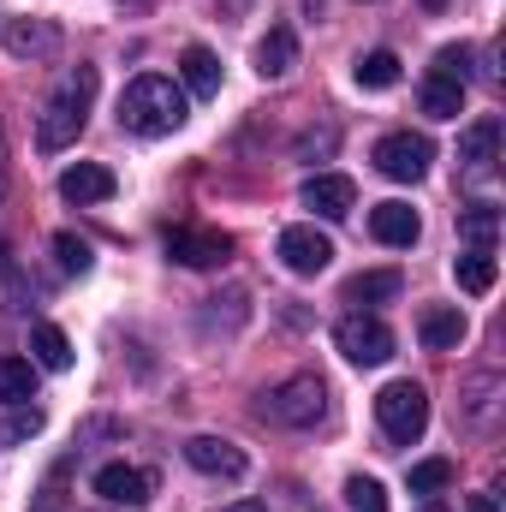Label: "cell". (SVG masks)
<instances>
[{
    "label": "cell",
    "instance_id": "277c9868",
    "mask_svg": "<svg viewBox=\"0 0 506 512\" xmlns=\"http://www.w3.org/2000/svg\"><path fill=\"white\" fill-rule=\"evenodd\" d=\"M376 423L387 441H399V447H411L423 429H429V393L417 382H387L376 393Z\"/></svg>",
    "mask_w": 506,
    "mask_h": 512
},
{
    "label": "cell",
    "instance_id": "ffe728a7",
    "mask_svg": "<svg viewBox=\"0 0 506 512\" xmlns=\"http://www.w3.org/2000/svg\"><path fill=\"white\" fill-rule=\"evenodd\" d=\"M399 286H405V280H399V268L352 274V280H346V304H358V310H364V304H387V298H399Z\"/></svg>",
    "mask_w": 506,
    "mask_h": 512
},
{
    "label": "cell",
    "instance_id": "d6a6232c",
    "mask_svg": "<svg viewBox=\"0 0 506 512\" xmlns=\"http://www.w3.org/2000/svg\"><path fill=\"white\" fill-rule=\"evenodd\" d=\"M0 191H6V131H0Z\"/></svg>",
    "mask_w": 506,
    "mask_h": 512
},
{
    "label": "cell",
    "instance_id": "ba28073f",
    "mask_svg": "<svg viewBox=\"0 0 506 512\" xmlns=\"http://www.w3.org/2000/svg\"><path fill=\"white\" fill-rule=\"evenodd\" d=\"M495 161H501V120L483 114L477 126L459 137V173H465L471 185H483V179H495Z\"/></svg>",
    "mask_w": 506,
    "mask_h": 512
},
{
    "label": "cell",
    "instance_id": "44dd1931",
    "mask_svg": "<svg viewBox=\"0 0 506 512\" xmlns=\"http://www.w3.org/2000/svg\"><path fill=\"white\" fill-rule=\"evenodd\" d=\"M459 239H465L471 251H495V239H501V209H495V203H471V209L459 215Z\"/></svg>",
    "mask_w": 506,
    "mask_h": 512
},
{
    "label": "cell",
    "instance_id": "3957f363",
    "mask_svg": "<svg viewBox=\"0 0 506 512\" xmlns=\"http://www.w3.org/2000/svg\"><path fill=\"white\" fill-rule=\"evenodd\" d=\"M256 411L280 429H316L328 417V387H322V376H286V382H274L262 393Z\"/></svg>",
    "mask_w": 506,
    "mask_h": 512
},
{
    "label": "cell",
    "instance_id": "cb8c5ba5",
    "mask_svg": "<svg viewBox=\"0 0 506 512\" xmlns=\"http://www.w3.org/2000/svg\"><path fill=\"white\" fill-rule=\"evenodd\" d=\"M453 274H459V286H465V292H489L501 268H495V251H465L459 262H453Z\"/></svg>",
    "mask_w": 506,
    "mask_h": 512
},
{
    "label": "cell",
    "instance_id": "5b68a950",
    "mask_svg": "<svg viewBox=\"0 0 506 512\" xmlns=\"http://www.w3.org/2000/svg\"><path fill=\"white\" fill-rule=\"evenodd\" d=\"M334 346H340V358L346 364H387L393 358V328L381 322V316H370V310H352L340 328H334Z\"/></svg>",
    "mask_w": 506,
    "mask_h": 512
},
{
    "label": "cell",
    "instance_id": "4dcf8cb0",
    "mask_svg": "<svg viewBox=\"0 0 506 512\" xmlns=\"http://www.w3.org/2000/svg\"><path fill=\"white\" fill-rule=\"evenodd\" d=\"M471 512H501V507H495V495H471Z\"/></svg>",
    "mask_w": 506,
    "mask_h": 512
},
{
    "label": "cell",
    "instance_id": "30bf717a",
    "mask_svg": "<svg viewBox=\"0 0 506 512\" xmlns=\"http://www.w3.org/2000/svg\"><path fill=\"white\" fill-rule=\"evenodd\" d=\"M304 209H316L322 221H346L358 209V185L346 173H316V179H304Z\"/></svg>",
    "mask_w": 506,
    "mask_h": 512
},
{
    "label": "cell",
    "instance_id": "7c38bea8",
    "mask_svg": "<svg viewBox=\"0 0 506 512\" xmlns=\"http://www.w3.org/2000/svg\"><path fill=\"white\" fill-rule=\"evenodd\" d=\"M185 459H191V471H203V477H245V447H233V441H221V435H191V441H185Z\"/></svg>",
    "mask_w": 506,
    "mask_h": 512
},
{
    "label": "cell",
    "instance_id": "836d02e7",
    "mask_svg": "<svg viewBox=\"0 0 506 512\" xmlns=\"http://www.w3.org/2000/svg\"><path fill=\"white\" fill-rule=\"evenodd\" d=\"M6 268H12V262H6V239H0V274H6Z\"/></svg>",
    "mask_w": 506,
    "mask_h": 512
},
{
    "label": "cell",
    "instance_id": "e575fe53",
    "mask_svg": "<svg viewBox=\"0 0 506 512\" xmlns=\"http://www.w3.org/2000/svg\"><path fill=\"white\" fill-rule=\"evenodd\" d=\"M423 6H429V12H441V6H447V0H423Z\"/></svg>",
    "mask_w": 506,
    "mask_h": 512
},
{
    "label": "cell",
    "instance_id": "603a6c76",
    "mask_svg": "<svg viewBox=\"0 0 506 512\" xmlns=\"http://www.w3.org/2000/svg\"><path fill=\"white\" fill-rule=\"evenodd\" d=\"M30 399H36V364L0 358V405H30Z\"/></svg>",
    "mask_w": 506,
    "mask_h": 512
},
{
    "label": "cell",
    "instance_id": "9a60e30c",
    "mask_svg": "<svg viewBox=\"0 0 506 512\" xmlns=\"http://www.w3.org/2000/svg\"><path fill=\"white\" fill-rule=\"evenodd\" d=\"M60 48V30L48 24V18H12L6 24V54L12 60H42V54H54Z\"/></svg>",
    "mask_w": 506,
    "mask_h": 512
},
{
    "label": "cell",
    "instance_id": "484cf974",
    "mask_svg": "<svg viewBox=\"0 0 506 512\" xmlns=\"http://www.w3.org/2000/svg\"><path fill=\"white\" fill-rule=\"evenodd\" d=\"M453 483V465L447 459H423V465H411V495H441Z\"/></svg>",
    "mask_w": 506,
    "mask_h": 512
},
{
    "label": "cell",
    "instance_id": "52a82bcc",
    "mask_svg": "<svg viewBox=\"0 0 506 512\" xmlns=\"http://www.w3.org/2000/svg\"><path fill=\"white\" fill-rule=\"evenodd\" d=\"M167 256L185 262V268H221L233 256V239L221 227H173L167 233Z\"/></svg>",
    "mask_w": 506,
    "mask_h": 512
},
{
    "label": "cell",
    "instance_id": "d4e9b609",
    "mask_svg": "<svg viewBox=\"0 0 506 512\" xmlns=\"http://www.w3.org/2000/svg\"><path fill=\"white\" fill-rule=\"evenodd\" d=\"M352 72H358V84H364V90H393V84H399V54L376 48V54H364Z\"/></svg>",
    "mask_w": 506,
    "mask_h": 512
},
{
    "label": "cell",
    "instance_id": "2e32d148",
    "mask_svg": "<svg viewBox=\"0 0 506 512\" xmlns=\"http://www.w3.org/2000/svg\"><path fill=\"white\" fill-rule=\"evenodd\" d=\"M370 233H376L381 245H393V251H411L417 233H423V221H417V209H405V203H376V209H370Z\"/></svg>",
    "mask_w": 506,
    "mask_h": 512
},
{
    "label": "cell",
    "instance_id": "4316f807",
    "mask_svg": "<svg viewBox=\"0 0 506 512\" xmlns=\"http://www.w3.org/2000/svg\"><path fill=\"white\" fill-rule=\"evenodd\" d=\"M346 507L352 512H387V489H381L376 477H352V483H346Z\"/></svg>",
    "mask_w": 506,
    "mask_h": 512
},
{
    "label": "cell",
    "instance_id": "5bb4252c",
    "mask_svg": "<svg viewBox=\"0 0 506 512\" xmlns=\"http://www.w3.org/2000/svg\"><path fill=\"white\" fill-rule=\"evenodd\" d=\"M114 185H120V179H114L102 161H78V167L60 173V197H66V203H108Z\"/></svg>",
    "mask_w": 506,
    "mask_h": 512
},
{
    "label": "cell",
    "instance_id": "8fae6325",
    "mask_svg": "<svg viewBox=\"0 0 506 512\" xmlns=\"http://www.w3.org/2000/svg\"><path fill=\"white\" fill-rule=\"evenodd\" d=\"M96 495L114 501V507H149L155 501V477L137 471V465H102L96 471Z\"/></svg>",
    "mask_w": 506,
    "mask_h": 512
},
{
    "label": "cell",
    "instance_id": "d590c367",
    "mask_svg": "<svg viewBox=\"0 0 506 512\" xmlns=\"http://www.w3.org/2000/svg\"><path fill=\"white\" fill-rule=\"evenodd\" d=\"M423 512H447V507H423Z\"/></svg>",
    "mask_w": 506,
    "mask_h": 512
},
{
    "label": "cell",
    "instance_id": "83f0119b",
    "mask_svg": "<svg viewBox=\"0 0 506 512\" xmlns=\"http://www.w3.org/2000/svg\"><path fill=\"white\" fill-rule=\"evenodd\" d=\"M54 256H60V268H66V274H84V268H90V245H84V239H72V233H54Z\"/></svg>",
    "mask_w": 506,
    "mask_h": 512
},
{
    "label": "cell",
    "instance_id": "ac0fdd59",
    "mask_svg": "<svg viewBox=\"0 0 506 512\" xmlns=\"http://www.w3.org/2000/svg\"><path fill=\"white\" fill-rule=\"evenodd\" d=\"M292 66H298V36H292L286 24H274V30L256 42V72H262V78H286Z\"/></svg>",
    "mask_w": 506,
    "mask_h": 512
},
{
    "label": "cell",
    "instance_id": "8992f818",
    "mask_svg": "<svg viewBox=\"0 0 506 512\" xmlns=\"http://www.w3.org/2000/svg\"><path fill=\"white\" fill-rule=\"evenodd\" d=\"M429 161H435V143L423 131H387L376 143V167L387 179H399V185H417L429 173Z\"/></svg>",
    "mask_w": 506,
    "mask_h": 512
},
{
    "label": "cell",
    "instance_id": "4fadbf2b",
    "mask_svg": "<svg viewBox=\"0 0 506 512\" xmlns=\"http://www.w3.org/2000/svg\"><path fill=\"white\" fill-rule=\"evenodd\" d=\"M465 334H471V322H465L459 304H429V310L417 316V340H423L429 352H453V346H465Z\"/></svg>",
    "mask_w": 506,
    "mask_h": 512
},
{
    "label": "cell",
    "instance_id": "6da1fadb",
    "mask_svg": "<svg viewBox=\"0 0 506 512\" xmlns=\"http://www.w3.org/2000/svg\"><path fill=\"white\" fill-rule=\"evenodd\" d=\"M96 90H102L96 66H72V72L48 90V102H42V114H36V149H42V155H60V149L78 143V131L90 126Z\"/></svg>",
    "mask_w": 506,
    "mask_h": 512
},
{
    "label": "cell",
    "instance_id": "f546056e",
    "mask_svg": "<svg viewBox=\"0 0 506 512\" xmlns=\"http://www.w3.org/2000/svg\"><path fill=\"white\" fill-rule=\"evenodd\" d=\"M42 429V411H12L6 423H0V441H24V435H36Z\"/></svg>",
    "mask_w": 506,
    "mask_h": 512
},
{
    "label": "cell",
    "instance_id": "d6986e66",
    "mask_svg": "<svg viewBox=\"0 0 506 512\" xmlns=\"http://www.w3.org/2000/svg\"><path fill=\"white\" fill-rule=\"evenodd\" d=\"M30 364H36V370H54V376L72 370V340H66L54 322H36V328H30Z\"/></svg>",
    "mask_w": 506,
    "mask_h": 512
},
{
    "label": "cell",
    "instance_id": "f1b7e54d",
    "mask_svg": "<svg viewBox=\"0 0 506 512\" xmlns=\"http://www.w3.org/2000/svg\"><path fill=\"white\" fill-rule=\"evenodd\" d=\"M429 72H435V78H459V84H465V78H471V48H441Z\"/></svg>",
    "mask_w": 506,
    "mask_h": 512
},
{
    "label": "cell",
    "instance_id": "7a4b0ae2",
    "mask_svg": "<svg viewBox=\"0 0 506 512\" xmlns=\"http://www.w3.org/2000/svg\"><path fill=\"white\" fill-rule=\"evenodd\" d=\"M185 90L173 84V78H161V72H143V78H131L126 96H120V126L137 131V137H167V131L185 126Z\"/></svg>",
    "mask_w": 506,
    "mask_h": 512
},
{
    "label": "cell",
    "instance_id": "1f68e13d",
    "mask_svg": "<svg viewBox=\"0 0 506 512\" xmlns=\"http://www.w3.org/2000/svg\"><path fill=\"white\" fill-rule=\"evenodd\" d=\"M227 512H268V507H262V501H233Z\"/></svg>",
    "mask_w": 506,
    "mask_h": 512
},
{
    "label": "cell",
    "instance_id": "9c48e42d",
    "mask_svg": "<svg viewBox=\"0 0 506 512\" xmlns=\"http://www.w3.org/2000/svg\"><path fill=\"white\" fill-rule=\"evenodd\" d=\"M274 251H280V262H286L292 274H322V268L334 262V239L316 233V227H286Z\"/></svg>",
    "mask_w": 506,
    "mask_h": 512
},
{
    "label": "cell",
    "instance_id": "e0dca14e",
    "mask_svg": "<svg viewBox=\"0 0 506 512\" xmlns=\"http://www.w3.org/2000/svg\"><path fill=\"white\" fill-rule=\"evenodd\" d=\"M179 78H185V90H191V96H203V102H209V96H221V60H215L203 42H191V48L179 54Z\"/></svg>",
    "mask_w": 506,
    "mask_h": 512
},
{
    "label": "cell",
    "instance_id": "7402d4cb",
    "mask_svg": "<svg viewBox=\"0 0 506 512\" xmlns=\"http://www.w3.org/2000/svg\"><path fill=\"white\" fill-rule=\"evenodd\" d=\"M423 114H429V120H459V114H465V84L429 72V84H423Z\"/></svg>",
    "mask_w": 506,
    "mask_h": 512
}]
</instances>
